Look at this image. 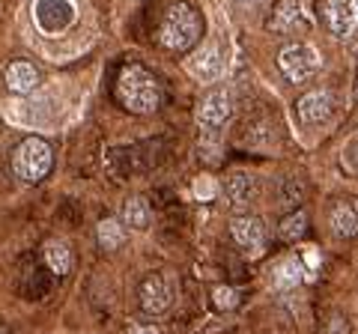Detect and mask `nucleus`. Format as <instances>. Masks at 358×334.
I'll return each mask as SVG.
<instances>
[{
    "mask_svg": "<svg viewBox=\"0 0 358 334\" xmlns=\"http://www.w3.org/2000/svg\"><path fill=\"white\" fill-rule=\"evenodd\" d=\"M201 33H203L201 12H197L191 3L179 0V3L167 6L162 24H158V45H162L164 51L185 54V51H191V48L201 42Z\"/></svg>",
    "mask_w": 358,
    "mask_h": 334,
    "instance_id": "obj_1",
    "label": "nucleus"
},
{
    "mask_svg": "<svg viewBox=\"0 0 358 334\" xmlns=\"http://www.w3.org/2000/svg\"><path fill=\"white\" fill-rule=\"evenodd\" d=\"M117 99L132 114H155L158 105H162V84L144 66H123V72L117 78Z\"/></svg>",
    "mask_w": 358,
    "mask_h": 334,
    "instance_id": "obj_2",
    "label": "nucleus"
},
{
    "mask_svg": "<svg viewBox=\"0 0 358 334\" xmlns=\"http://www.w3.org/2000/svg\"><path fill=\"white\" fill-rule=\"evenodd\" d=\"M54 167V149L42 137H27L12 153V174L22 182H42Z\"/></svg>",
    "mask_w": 358,
    "mask_h": 334,
    "instance_id": "obj_3",
    "label": "nucleus"
},
{
    "mask_svg": "<svg viewBox=\"0 0 358 334\" xmlns=\"http://www.w3.org/2000/svg\"><path fill=\"white\" fill-rule=\"evenodd\" d=\"M323 60L316 54L314 45L307 42H293V45H284L281 54H278V69H281V75L290 81V84H307L316 72H320Z\"/></svg>",
    "mask_w": 358,
    "mask_h": 334,
    "instance_id": "obj_4",
    "label": "nucleus"
},
{
    "mask_svg": "<svg viewBox=\"0 0 358 334\" xmlns=\"http://www.w3.org/2000/svg\"><path fill=\"white\" fill-rule=\"evenodd\" d=\"M137 301H141V310L149 317H162V313L173 305V283L167 281V275L162 272H153L141 281V290H137Z\"/></svg>",
    "mask_w": 358,
    "mask_h": 334,
    "instance_id": "obj_5",
    "label": "nucleus"
},
{
    "mask_svg": "<svg viewBox=\"0 0 358 334\" xmlns=\"http://www.w3.org/2000/svg\"><path fill=\"white\" fill-rule=\"evenodd\" d=\"M320 15H323V24L328 27V33L337 39H346L358 27V0H323Z\"/></svg>",
    "mask_w": 358,
    "mask_h": 334,
    "instance_id": "obj_6",
    "label": "nucleus"
},
{
    "mask_svg": "<svg viewBox=\"0 0 358 334\" xmlns=\"http://www.w3.org/2000/svg\"><path fill=\"white\" fill-rule=\"evenodd\" d=\"M33 18H36V24L42 33L54 36V33H63L66 27H72L75 6H72V0H36Z\"/></svg>",
    "mask_w": 358,
    "mask_h": 334,
    "instance_id": "obj_7",
    "label": "nucleus"
},
{
    "mask_svg": "<svg viewBox=\"0 0 358 334\" xmlns=\"http://www.w3.org/2000/svg\"><path fill=\"white\" fill-rule=\"evenodd\" d=\"M227 57H230V51H227L221 42H209L206 48H201V51H194L188 57V72L197 81H203V84L218 81L227 69Z\"/></svg>",
    "mask_w": 358,
    "mask_h": 334,
    "instance_id": "obj_8",
    "label": "nucleus"
},
{
    "mask_svg": "<svg viewBox=\"0 0 358 334\" xmlns=\"http://www.w3.org/2000/svg\"><path fill=\"white\" fill-rule=\"evenodd\" d=\"M233 117V93L230 90H212V93L203 96L201 110H197V119H201L203 131H221L224 123Z\"/></svg>",
    "mask_w": 358,
    "mask_h": 334,
    "instance_id": "obj_9",
    "label": "nucleus"
},
{
    "mask_svg": "<svg viewBox=\"0 0 358 334\" xmlns=\"http://www.w3.org/2000/svg\"><path fill=\"white\" fill-rule=\"evenodd\" d=\"M268 30L278 36H298L307 30V18L298 0H278L272 15H268Z\"/></svg>",
    "mask_w": 358,
    "mask_h": 334,
    "instance_id": "obj_10",
    "label": "nucleus"
},
{
    "mask_svg": "<svg viewBox=\"0 0 358 334\" xmlns=\"http://www.w3.org/2000/svg\"><path fill=\"white\" fill-rule=\"evenodd\" d=\"M296 114L305 126H323L334 114V96L332 90H311L296 102Z\"/></svg>",
    "mask_w": 358,
    "mask_h": 334,
    "instance_id": "obj_11",
    "label": "nucleus"
},
{
    "mask_svg": "<svg viewBox=\"0 0 358 334\" xmlns=\"http://www.w3.org/2000/svg\"><path fill=\"white\" fill-rule=\"evenodd\" d=\"M230 236L239 248L260 251L266 242V224L260 215H233L230 218Z\"/></svg>",
    "mask_w": 358,
    "mask_h": 334,
    "instance_id": "obj_12",
    "label": "nucleus"
},
{
    "mask_svg": "<svg viewBox=\"0 0 358 334\" xmlns=\"http://www.w3.org/2000/svg\"><path fill=\"white\" fill-rule=\"evenodd\" d=\"M221 191H224L227 203H230L233 209H245L257 200V179L251 174H245V170H236V174H230L224 179Z\"/></svg>",
    "mask_w": 358,
    "mask_h": 334,
    "instance_id": "obj_13",
    "label": "nucleus"
},
{
    "mask_svg": "<svg viewBox=\"0 0 358 334\" xmlns=\"http://www.w3.org/2000/svg\"><path fill=\"white\" fill-rule=\"evenodd\" d=\"M242 140L254 149H268L278 140V126L268 114H254L242 123Z\"/></svg>",
    "mask_w": 358,
    "mask_h": 334,
    "instance_id": "obj_14",
    "label": "nucleus"
},
{
    "mask_svg": "<svg viewBox=\"0 0 358 334\" xmlns=\"http://www.w3.org/2000/svg\"><path fill=\"white\" fill-rule=\"evenodd\" d=\"M6 87L12 96H30L39 87V69L27 60H15V63L6 66Z\"/></svg>",
    "mask_w": 358,
    "mask_h": 334,
    "instance_id": "obj_15",
    "label": "nucleus"
},
{
    "mask_svg": "<svg viewBox=\"0 0 358 334\" xmlns=\"http://www.w3.org/2000/svg\"><path fill=\"white\" fill-rule=\"evenodd\" d=\"M328 227L341 239L355 236L358 233V200H337L332 215H328Z\"/></svg>",
    "mask_w": 358,
    "mask_h": 334,
    "instance_id": "obj_16",
    "label": "nucleus"
},
{
    "mask_svg": "<svg viewBox=\"0 0 358 334\" xmlns=\"http://www.w3.org/2000/svg\"><path fill=\"white\" fill-rule=\"evenodd\" d=\"M119 221H123L126 230H146L149 221H153V212H149L146 197H141V194L126 197L123 209H119Z\"/></svg>",
    "mask_w": 358,
    "mask_h": 334,
    "instance_id": "obj_17",
    "label": "nucleus"
},
{
    "mask_svg": "<svg viewBox=\"0 0 358 334\" xmlns=\"http://www.w3.org/2000/svg\"><path fill=\"white\" fill-rule=\"evenodd\" d=\"M42 257H45V266L51 269L54 275H60V278L72 272L75 257H72V248H69L63 239H48L45 248H42Z\"/></svg>",
    "mask_w": 358,
    "mask_h": 334,
    "instance_id": "obj_18",
    "label": "nucleus"
},
{
    "mask_svg": "<svg viewBox=\"0 0 358 334\" xmlns=\"http://www.w3.org/2000/svg\"><path fill=\"white\" fill-rule=\"evenodd\" d=\"M302 281H305V266L298 257H287L272 269V287L281 290V292L296 290Z\"/></svg>",
    "mask_w": 358,
    "mask_h": 334,
    "instance_id": "obj_19",
    "label": "nucleus"
},
{
    "mask_svg": "<svg viewBox=\"0 0 358 334\" xmlns=\"http://www.w3.org/2000/svg\"><path fill=\"white\" fill-rule=\"evenodd\" d=\"M96 239H99V248L102 251H117L119 245L126 242V227L119 218H102L96 227Z\"/></svg>",
    "mask_w": 358,
    "mask_h": 334,
    "instance_id": "obj_20",
    "label": "nucleus"
},
{
    "mask_svg": "<svg viewBox=\"0 0 358 334\" xmlns=\"http://www.w3.org/2000/svg\"><path fill=\"white\" fill-rule=\"evenodd\" d=\"M305 230H307V215L302 209H296L278 224V236H281L284 242H296V239L305 236Z\"/></svg>",
    "mask_w": 358,
    "mask_h": 334,
    "instance_id": "obj_21",
    "label": "nucleus"
},
{
    "mask_svg": "<svg viewBox=\"0 0 358 334\" xmlns=\"http://www.w3.org/2000/svg\"><path fill=\"white\" fill-rule=\"evenodd\" d=\"M302 197H305V182L298 179V176H287L284 185H281V203L296 206Z\"/></svg>",
    "mask_w": 358,
    "mask_h": 334,
    "instance_id": "obj_22",
    "label": "nucleus"
},
{
    "mask_svg": "<svg viewBox=\"0 0 358 334\" xmlns=\"http://www.w3.org/2000/svg\"><path fill=\"white\" fill-rule=\"evenodd\" d=\"M212 299H215V308L218 310H233L239 305V292L233 287H218L212 292Z\"/></svg>",
    "mask_w": 358,
    "mask_h": 334,
    "instance_id": "obj_23",
    "label": "nucleus"
},
{
    "mask_svg": "<svg viewBox=\"0 0 358 334\" xmlns=\"http://www.w3.org/2000/svg\"><path fill=\"white\" fill-rule=\"evenodd\" d=\"M341 161H343V170H350V174H355V176H358V135L350 140V144L343 147Z\"/></svg>",
    "mask_w": 358,
    "mask_h": 334,
    "instance_id": "obj_24",
    "label": "nucleus"
},
{
    "mask_svg": "<svg viewBox=\"0 0 358 334\" xmlns=\"http://www.w3.org/2000/svg\"><path fill=\"white\" fill-rule=\"evenodd\" d=\"M323 334H350V322H346V317H341V313H334V317L325 322Z\"/></svg>",
    "mask_w": 358,
    "mask_h": 334,
    "instance_id": "obj_25",
    "label": "nucleus"
},
{
    "mask_svg": "<svg viewBox=\"0 0 358 334\" xmlns=\"http://www.w3.org/2000/svg\"><path fill=\"white\" fill-rule=\"evenodd\" d=\"M128 334H164V328L155 322H135V326H128Z\"/></svg>",
    "mask_w": 358,
    "mask_h": 334,
    "instance_id": "obj_26",
    "label": "nucleus"
},
{
    "mask_svg": "<svg viewBox=\"0 0 358 334\" xmlns=\"http://www.w3.org/2000/svg\"><path fill=\"white\" fill-rule=\"evenodd\" d=\"M212 185H215V182L209 179V176H201V179L194 182V194H197V197H212V194H215Z\"/></svg>",
    "mask_w": 358,
    "mask_h": 334,
    "instance_id": "obj_27",
    "label": "nucleus"
},
{
    "mask_svg": "<svg viewBox=\"0 0 358 334\" xmlns=\"http://www.w3.org/2000/svg\"><path fill=\"white\" fill-rule=\"evenodd\" d=\"M236 3H239V6H257L260 0H236Z\"/></svg>",
    "mask_w": 358,
    "mask_h": 334,
    "instance_id": "obj_28",
    "label": "nucleus"
},
{
    "mask_svg": "<svg viewBox=\"0 0 358 334\" xmlns=\"http://www.w3.org/2000/svg\"><path fill=\"white\" fill-rule=\"evenodd\" d=\"M0 334H9V331H0Z\"/></svg>",
    "mask_w": 358,
    "mask_h": 334,
    "instance_id": "obj_29",
    "label": "nucleus"
},
{
    "mask_svg": "<svg viewBox=\"0 0 358 334\" xmlns=\"http://www.w3.org/2000/svg\"><path fill=\"white\" fill-rule=\"evenodd\" d=\"M355 96H358V87H355Z\"/></svg>",
    "mask_w": 358,
    "mask_h": 334,
    "instance_id": "obj_30",
    "label": "nucleus"
}]
</instances>
